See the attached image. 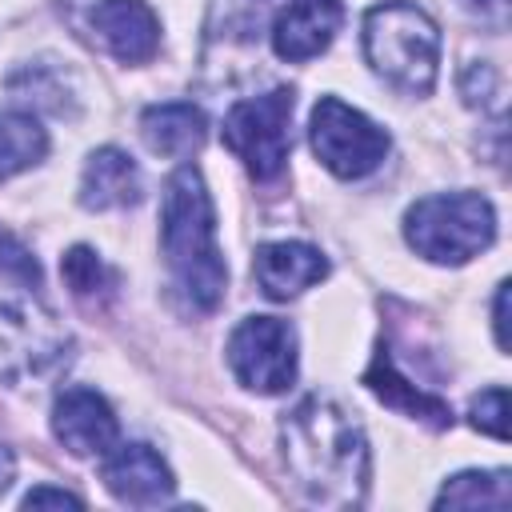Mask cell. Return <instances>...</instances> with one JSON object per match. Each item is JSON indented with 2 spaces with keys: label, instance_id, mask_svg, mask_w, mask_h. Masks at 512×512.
Returning a JSON list of instances; mask_svg holds the SVG:
<instances>
[{
  "label": "cell",
  "instance_id": "cell-1",
  "mask_svg": "<svg viewBox=\"0 0 512 512\" xmlns=\"http://www.w3.org/2000/svg\"><path fill=\"white\" fill-rule=\"evenodd\" d=\"M284 464L296 488L320 508H352L368 488V440L356 416L332 396H304L280 424Z\"/></svg>",
  "mask_w": 512,
  "mask_h": 512
},
{
  "label": "cell",
  "instance_id": "cell-2",
  "mask_svg": "<svg viewBox=\"0 0 512 512\" xmlns=\"http://www.w3.org/2000/svg\"><path fill=\"white\" fill-rule=\"evenodd\" d=\"M160 244L168 272L196 312H212L228 288V264L216 244V208L204 188V176L184 164L164 184L160 204Z\"/></svg>",
  "mask_w": 512,
  "mask_h": 512
},
{
  "label": "cell",
  "instance_id": "cell-3",
  "mask_svg": "<svg viewBox=\"0 0 512 512\" xmlns=\"http://www.w3.org/2000/svg\"><path fill=\"white\" fill-rule=\"evenodd\" d=\"M364 56L400 92L428 96L440 68V28L404 0H384L364 16Z\"/></svg>",
  "mask_w": 512,
  "mask_h": 512
},
{
  "label": "cell",
  "instance_id": "cell-4",
  "mask_svg": "<svg viewBox=\"0 0 512 512\" xmlns=\"http://www.w3.org/2000/svg\"><path fill=\"white\" fill-rule=\"evenodd\" d=\"M404 240L432 264H464L496 240V212L480 192H436L404 212Z\"/></svg>",
  "mask_w": 512,
  "mask_h": 512
},
{
  "label": "cell",
  "instance_id": "cell-5",
  "mask_svg": "<svg viewBox=\"0 0 512 512\" xmlns=\"http://www.w3.org/2000/svg\"><path fill=\"white\" fill-rule=\"evenodd\" d=\"M68 352L72 336L56 324V316L44 304L28 296L0 300V372L8 380H48L68 364Z\"/></svg>",
  "mask_w": 512,
  "mask_h": 512
},
{
  "label": "cell",
  "instance_id": "cell-6",
  "mask_svg": "<svg viewBox=\"0 0 512 512\" xmlns=\"http://www.w3.org/2000/svg\"><path fill=\"white\" fill-rule=\"evenodd\" d=\"M292 88H272L264 96L236 100L224 116V144L244 160L256 180H272L284 172L292 148Z\"/></svg>",
  "mask_w": 512,
  "mask_h": 512
},
{
  "label": "cell",
  "instance_id": "cell-7",
  "mask_svg": "<svg viewBox=\"0 0 512 512\" xmlns=\"http://www.w3.org/2000/svg\"><path fill=\"white\" fill-rule=\"evenodd\" d=\"M308 140H312L316 160L340 180H360L376 172L388 156V132L372 124L360 108L336 96L316 100L312 120H308Z\"/></svg>",
  "mask_w": 512,
  "mask_h": 512
},
{
  "label": "cell",
  "instance_id": "cell-8",
  "mask_svg": "<svg viewBox=\"0 0 512 512\" xmlns=\"http://www.w3.org/2000/svg\"><path fill=\"white\" fill-rule=\"evenodd\" d=\"M236 380L260 396H280L296 380V328L280 316H248L228 336Z\"/></svg>",
  "mask_w": 512,
  "mask_h": 512
},
{
  "label": "cell",
  "instance_id": "cell-9",
  "mask_svg": "<svg viewBox=\"0 0 512 512\" xmlns=\"http://www.w3.org/2000/svg\"><path fill=\"white\" fill-rule=\"evenodd\" d=\"M100 476H104V488L120 500V504H136V508H152V504H168L172 492H176V480H172V468L160 460L156 448L148 444H112L104 456H100Z\"/></svg>",
  "mask_w": 512,
  "mask_h": 512
},
{
  "label": "cell",
  "instance_id": "cell-10",
  "mask_svg": "<svg viewBox=\"0 0 512 512\" xmlns=\"http://www.w3.org/2000/svg\"><path fill=\"white\" fill-rule=\"evenodd\" d=\"M52 432L72 456H104L120 440L116 412L96 388H64L52 404Z\"/></svg>",
  "mask_w": 512,
  "mask_h": 512
},
{
  "label": "cell",
  "instance_id": "cell-11",
  "mask_svg": "<svg viewBox=\"0 0 512 512\" xmlns=\"http://www.w3.org/2000/svg\"><path fill=\"white\" fill-rule=\"evenodd\" d=\"M340 24H344L340 0H296L280 8V16L272 20V52L292 64L312 60L336 40Z\"/></svg>",
  "mask_w": 512,
  "mask_h": 512
},
{
  "label": "cell",
  "instance_id": "cell-12",
  "mask_svg": "<svg viewBox=\"0 0 512 512\" xmlns=\"http://www.w3.org/2000/svg\"><path fill=\"white\" fill-rule=\"evenodd\" d=\"M88 20L120 64H144L160 48V20L144 0H100Z\"/></svg>",
  "mask_w": 512,
  "mask_h": 512
},
{
  "label": "cell",
  "instance_id": "cell-13",
  "mask_svg": "<svg viewBox=\"0 0 512 512\" xmlns=\"http://www.w3.org/2000/svg\"><path fill=\"white\" fill-rule=\"evenodd\" d=\"M252 276H256L264 296L292 300V296H300L304 288H312L328 276V260H324L320 248H312L304 240H272V244L256 248Z\"/></svg>",
  "mask_w": 512,
  "mask_h": 512
},
{
  "label": "cell",
  "instance_id": "cell-14",
  "mask_svg": "<svg viewBox=\"0 0 512 512\" xmlns=\"http://www.w3.org/2000/svg\"><path fill=\"white\" fill-rule=\"evenodd\" d=\"M144 192L140 168L128 152L120 148H96L80 172V204L88 212H108V208H128Z\"/></svg>",
  "mask_w": 512,
  "mask_h": 512
},
{
  "label": "cell",
  "instance_id": "cell-15",
  "mask_svg": "<svg viewBox=\"0 0 512 512\" xmlns=\"http://www.w3.org/2000/svg\"><path fill=\"white\" fill-rule=\"evenodd\" d=\"M364 384H368L388 408H396V412H404V416H412V420H424L428 428H452V408H448V400H440V396L416 388V384L396 368V360L388 356V348H376V356H372V364H368V372H364Z\"/></svg>",
  "mask_w": 512,
  "mask_h": 512
},
{
  "label": "cell",
  "instance_id": "cell-16",
  "mask_svg": "<svg viewBox=\"0 0 512 512\" xmlns=\"http://www.w3.org/2000/svg\"><path fill=\"white\" fill-rule=\"evenodd\" d=\"M140 132L144 144L160 156H188L204 144V112L184 104V100H168V104H152L140 116Z\"/></svg>",
  "mask_w": 512,
  "mask_h": 512
},
{
  "label": "cell",
  "instance_id": "cell-17",
  "mask_svg": "<svg viewBox=\"0 0 512 512\" xmlns=\"http://www.w3.org/2000/svg\"><path fill=\"white\" fill-rule=\"evenodd\" d=\"M48 152V132L32 112L4 108L0 112V180H12L16 172L40 164Z\"/></svg>",
  "mask_w": 512,
  "mask_h": 512
},
{
  "label": "cell",
  "instance_id": "cell-18",
  "mask_svg": "<svg viewBox=\"0 0 512 512\" xmlns=\"http://www.w3.org/2000/svg\"><path fill=\"white\" fill-rule=\"evenodd\" d=\"M60 272H64V284L72 288V296L84 304H100V300L116 296V284H120V276L100 260V252H92L84 244L64 252Z\"/></svg>",
  "mask_w": 512,
  "mask_h": 512
},
{
  "label": "cell",
  "instance_id": "cell-19",
  "mask_svg": "<svg viewBox=\"0 0 512 512\" xmlns=\"http://www.w3.org/2000/svg\"><path fill=\"white\" fill-rule=\"evenodd\" d=\"M436 508H492V512H504L508 508V472H460L440 488Z\"/></svg>",
  "mask_w": 512,
  "mask_h": 512
},
{
  "label": "cell",
  "instance_id": "cell-20",
  "mask_svg": "<svg viewBox=\"0 0 512 512\" xmlns=\"http://www.w3.org/2000/svg\"><path fill=\"white\" fill-rule=\"evenodd\" d=\"M472 428L496 436V440H508V392L496 384V388H484L480 396H472Z\"/></svg>",
  "mask_w": 512,
  "mask_h": 512
},
{
  "label": "cell",
  "instance_id": "cell-21",
  "mask_svg": "<svg viewBox=\"0 0 512 512\" xmlns=\"http://www.w3.org/2000/svg\"><path fill=\"white\" fill-rule=\"evenodd\" d=\"M0 276H8V280H16V284H40V264H36V256L8 232V228H0Z\"/></svg>",
  "mask_w": 512,
  "mask_h": 512
},
{
  "label": "cell",
  "instance_id": "cell-22",
  "mask_svg": "<svg viewBox=\"0 0 512 512\" xmlns=\"http://www.w3.org/2000/svg\"><path fill=\"white\" fill-rule=\"evenodd\" d=\"M488 96H496V72H492L488 64H472V68L464 72V100L476 108V104H484Z\"/></svg>",
  "mask_w": 512,
  "mask_h": 512
},
{
  "label": "cell",
  "instance_id": "cell-23",
  "mask_svg": "<svg viewBox=\"0 0 512 512\" xmlns=\"http://www.w3.org/2000/svg\"><path fill=\"white\" fill-rule=\"evenodd\" d=\"M44 504H52V508H80L84 500L76 492H64V488H32L24 496V508H44Z\"/></svg>",
  "mask_w": 512,
  "mask_h": 512
},
{
  "label": "cell",
  "instance_id": "cell-24",
  "mask_svg": "<svg viewBox=\"0 0 512 512\" xmlns=\"http://www.w3.org/2000/svg\"><path fill=\"white\" fill-rule=\"evenodd\" d=\"M492 324H496V348L508 352V284L496 288V312H492Z\"/></svg>",
  "mask_w": 512,
  "mask_h": 512
},
{
  "label": "cell",
  "instance_id": "cell-25",
  "mask_svg": "<svg viewBox=\"0 0 512 512\" xmlns=\"http://www.w3.org/2000/svg\"><path fill=\"white\" fill-rule=\"evenodd\" d=\"M472 8L480 12V20H492V24H504V12H508V0H472Z\"/></svg>",
  "mask_w": 512,
  "mask_h": 512
},
{
  "label": "cell",
  "instance_id": "cell-26",
  "mask_svg": "<svg viewBox=\"0 0 512 512\" xmlns=\"http://www.w3.org/2000/svg\"><path fill=\"white\" fill-rule=\"evenodd\" d=\"M12 472H16V464H12V452L0 444V492L12 484Z\"/></svg>",
  "mask_w": 512,
  "mask_h": 512
}]
</instances>
